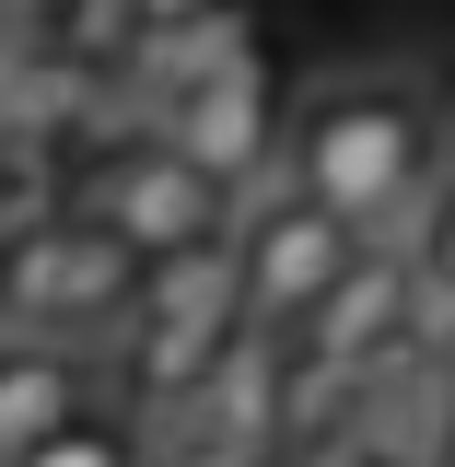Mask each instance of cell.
I'll use <instances>...</instances> for the list:
<instances>
[{"instance_id": "obj_1", "label": "cell", "mask_w": 455, "mask_h": 467, "mask_svg": "<svg viewBox=\"0 0 455 467\" xmlns=\"http://www.w3.org/2000/svg\"><path fill=\"white\" fill-rule=\"evenodd\" d=\"M444 164H455V129L420 70H339V82H315L292 106V175L327 187L374 234H420Z\"/></svg>"}, {"instance_id": "obj_2", "label": "cell", "mask_w": 455, "mask_h": 467, "mask_svg": "<svg viewBox=\"0 0 455 467\" xmlns=\"http://www.w3.org/2000/svg\"><path fill=\"white\" fill-rule=\"evenodd\" d=\"M129 82H140V117L175 129V140H187L211 175H233V187H257L269 164H292V117L269 106V70H257V47H245V24H222L211 47L140 58Z\"/></svg>"}, {"instance_id": "obj_3", "label": "cell", "mask_w": 455, "mask_h": 467, "mask_svg": "<svg viewBox=\"0 0 455 467\" xmlns=\"http://www.w3.org/2000/svg\"><path fill=\"white\" fill-rule=\"evenodd\" d=\"M233 245H245V304H257V327H292L304 339V316L327 304V292L386 245L374 223H350L327 187H304L292 164H269L257 187H245V223H233Z\"/></svg>"}, {"instance_id": "obj_4", "label": "cell", "mask_w": 455, "mask_h": 467, "mask_svg": "<svg viewBox=\"0 0 455 467\" xmlns=\"http://www.w3.org/2000/svg\"><path fill=\"white\" fill-rule=\"evenodd\" d=\"M140 245L106 223V211H58V223H36L24 245H12V327L24 339H82L106 350L117 327H129V304H140Z\"/></svg>"}, {"instance_id": "obj_5", "label": "cell", "mask_w": 455, "mask_h": 467, "mask_svg": "<svg viewBox=\"0 0 455 467\" xmlns=\"http://www.w3.org/2000/svg\"><path fill=\"white\" fill-rule=\"evenodd\" d=\"M82 211H106L140 257H164V245L233 234V223H245V187H233V175H211L175 129H152V117H140V140H117V152H94V164H82Z\"/></svg>"}, {"instance_id": "obj_6", "label": "cell", "mask_w": 455, "mask_h": 467, "mask_svg": "<svg viewBox=\"0 0 455 467\" xmlns=\"http://www.w3.org/2000/svg\"><path fill=\"white\" fill-rule=\"evenodd\" d=\"M106 82H117V70L12 36V70H0V140H24V152H58V164H70V152L106 129Z\"/></svg>"}, {"instance_id": "obj_7", "label": "cell", "mask_w": 455, "mask_h": 467, "mask_svg": "<svg viewBox=\"0 0 455 467\" xmlns=\"http://www.w3.org/2000/svg\"><path fill=\"white\" fill-rule=\"evenodd\" d=\"M70 420H82V339H24L12 327V362H0V456H36Z\"/></svg>"}, {"instance_id": "obj_8", "label": "cell", "mask_w": 455, "mask_h": 467, "mask_svg": "<svg viewBox=\"0 0 455 467\" xmlns=\"http://www.w3.org/2000/svg\"><path fill=\"white\" fill-rule=\"evenodd\" d=\"M12 36L70 47V58H94V70L129 82V58H140V0H12Z\"/></svg>"}, {"instance_id": "obj_9", "label": "cell", "mask_w": 455, "mask_h": 467, "mask_svg": "<svg viewBox=\"0 0 455 467\" xmlns=\"http://www.w3.org/2000/svg\"><path fill=\"white\" fill-rule=\"evenodd\" d=\"M12 467H140V432H129V420H94V409H82L70 432H47L36 456H12Z\"/></svg>"}, {"instance_id": "obj_10", "label": "cell", "mask_w": 455, "mask_h": 467, "mask_svg": "<svg viewBox=\"0 0 455 467\" xmlns=\"http://www.w3.org/2000/svg\"><path fill=\"white\" fill-rule=\"evenodd\" d=\"M233 24V0H140V58H175V47H211ZM129 58V70H140Z\"/></svg>"}, {"instance_id": "obj_11", "label": "cell", "mask_w": 455, "mask_h": 467, "mask_svg": "<svg viewBox=\"0 0 455 467\" xmlns=\"http://www.w3.org/2000/svg\"><path fill=\"white\" fill-rule=\"evenodd\" d=\"M408 245H420V269H432V281H455V164H444V187H432V211H420Z\"/></svg>"}, {"instance_id": "obj_12", "label": "cell", "mask_w": 455, "mask_h": 467, "mask_svg": "<svg viewBox=\"0 0 455 467\" xmlns=\"http://www.w3.org/2000/svg\"><path fill=\"white\" fill-rule=\"evenodd\" d=\"M432 409H455V339L432 350Z\"/></svg>"}, {"instance_id": "obj_13", "label": "cell", "mask_w": 455, "mask_h": 467, "mask_svg": "<svg viewBox=\"0 0 455 467\" xmlns=\"http://www.w3.org/2000/svg\"><path fill=\"white\" fill-rule=\"evenodd\" d=\"M432 467H455V409H444V432H432Z\"/></svg>"}]
</instances>
